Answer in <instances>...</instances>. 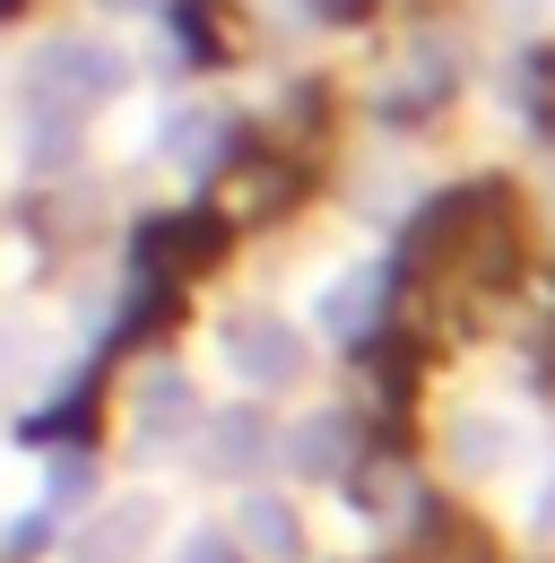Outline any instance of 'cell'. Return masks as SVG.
<instances>
[{
    "mask_svg": "<svg viewBox=\"0 0 555 563\" xmlns=\"http://www.w3.org/2000/svg\"><path fill=\"white\" fill-rule=\"evenodd\" d=\"M208 355H217L243 390H286V382L304 373V339L286 330V312H261V303L226 312V321L208 330Z\"/></svg>",
    "mask_w": 555,
    "mask_h": 563,
    "instance_id": "1",
    "label": "cell"
},
{
    "mask_svg": "<svg viewBox=\"0 0 555 563\" xmlns=\"http://www.w3.org/2000/svg\"><path fill=\"white\" fill-rule=\"evenodd\" d=\"M156 538H165V503H156V494H131V503H105V511H87V520L69 529L62 563H139Z\"/></svg>",
    "mask_w": 555,
    "mask_h": 563,
    "instance_id": "2",
    "label": "cell"
},
{
    "mask_svg": "<svg viewBox=\"0 0 555 563\" xmlns=\"http://www.w3.org/2000/svg\"><path fill=\"white\" fill-rule=\"evenodd\" d=\"M200 424V390H192V373H174V364H148L131 390V451H183V433Z\"/></svg>",
    "mask_w": 555,
    "mask_h": 563,
    "instance_id": "3",
    "label": "cell"
},
{
    "mask_svg": "<svg viewBox=\"0 0 555 563\" xmlns=\"http://www.w3.org/2000/svg\"><path fill=\"white\" fill-rule=\"evenodd\" d=\"M26 87H35V96L62 87V104H105V96L122 87V53H113V44H53Z\"/></svg>",
    "mask_w": 555,
    "mask_h": 563,
    "instance_id": "4",
    "label": "cell"
},
{
    "mask_svg": "<svg viewBox=\"0 0 555 563\" xmlns=\"http://www.w3.org/2000/svg\"><path fill=\"white\" fill-rule=\"evenodd\" d=\"M521 460H530V424L512 417V408L451 424V468H460V477H512Z\"/></svg>",
    "mask_w": 555,
    "mask_h": 563,
    "instance_id": "5",
    "label": "cell"
},
{
    "mask_svg": "<svg viewBox=\"0 0 555 563\" xmlns=\"http://www.w3.org/2000/svg\"><path fill=\"white\" fill-rule=\"evenodd\" d=\"M373 303H382V269L347 261L339 278H322V295H313V330L322 339H356V330H373Z\"/></svg>",
    "mask_w": 555,
    "mask_h": 563,
    "instance_id": "6",
    "label": "cell"
},
{
    "mask_svg": "<svg viewBox=\"0 0 555 563\" xmlns=\"http://www.w3.org/2000/svg\"><path fill=\"white\" fill-rule=\"evenodd\" d=\"M192 433H200V460H208V468H226V477L261 468V451H270V433H261V417H252V408H226V417H200Z\"/></svg>",
    "mask_w": 555,
    "mask_h": 563,
    "instance_id": "7",
    "label": "cell"
},
{
    "mask_svg": "<svg viewBox=\"0 0 555 563\" xmlns=\"http://www.w3.org/2000/svg\"><path fill=\"white\" fill-rule=\"evenodd\" d=\"M235 538L252 547V555H270V563H286L295 555V511L278 503V494H252L243 511H235Z\"/></svg>",
    "mask_w": 555,
    "mask_h": 563,
    "instance_id": "8",
    "label": "cell"
},
{
    "mask_svg": "<svg viewBox=\"0 0 555 563\" xmlns=\"http://www.w3.org/2000/svg\"><path fill=\"white\" fill-rule=\"evenodd\" d=\"M295 468H339V417H313L295 433V451H286Z\"/></svg>",
    "mask_w": 555,
    "mask_h": 563,
    "instance_id": "9",
    "label": "cell"
},
{
    "mask_svg": "<svg viewBox=\"0 0 555 563\" xmlns=\"http://www.w3.org/2000/svg\"><path fill=\"white\" fill-rule=\"evenodd\" d=\"M183 563H235V547H226V538H208V529H200V538H183Z\"/></svg>",
    "mask_w": 555,
    "mask_h": 563,
    "instance_id": "10",
    "label": "cell"
},
{
    "mask_svg": "<svg viewBox=\"0 0 555 563\" xmlns=\"http://www.w3.org/2000/svg\"><path fill=\"white\" fill-rule=\"evenodd\" d=\"M530 529H555V477H547V494H538V511H530Z\"/></svg>",
    "mask_w": 555,
    "mask_h": 563,
    "instance_id": "11",
    "label": "cell"
}]
</instances>
